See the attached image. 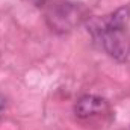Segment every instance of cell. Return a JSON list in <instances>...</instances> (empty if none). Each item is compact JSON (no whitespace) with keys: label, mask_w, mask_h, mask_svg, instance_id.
<instances>
[{"label":"cell","mask_w":130,"mask_h":130,"mask_svg":"<svg viewBox=\"0 0 130 130\" xmlns=\"http://www.w3.org/2000/svg\"><path fill=\"white\" fill-rule=\"evenodd\" d=\"M89 12L83 3L76 2H53L45 12V20L52 30L70 32L88 20Z\"/></svg>","instance_id":"obj_1"},{"label":"cell","mask_w":130,"mask_h":130,"mask_svg":"<svg viewBox=\"0 0 130 130\" xmlns=\"http://www.w3.org/2000/svg\"><path fill=\"white\" fill-rule=\"evenodd\" d=\"M123 32L124 30H103L98 35L103 44V48L107 52V55L120 62L127 59L130 52L129 41Z\"/></svg>","instance_id":"obj_2"},{"label":"cell","mask_w":130,"mask_h":130,"mask_svg":"<svg viewBox=\"0 0 130 130\" xmlns=\"http://www.w3.org/2000/svg\"><path fill=\"white\" fill-rule=\"evenodd\" d=\"M107 109L106 100L97 95H83L74 104V112L79 118H91L103 113Z\"/></svg>","instance_id":"obj_3"},{"label":"cell","mask_w":130,"mask_h":130,"mask_svg":"<svg viewBox=\"0 0 130 130\" xmlns=\"http://www.w3.org/2000/svg\"><path fill=\"white\" fill-rule=\"evenodd\" d=\"M5 109H6V98H5L3 95H2V94H0V117L3 115Z\"/></svg>","instance_id":"obj_4"}]
</instances>
